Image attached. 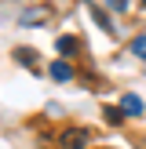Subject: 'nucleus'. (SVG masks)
I'll return each mask as SVG.
<instances>
[{
	"label": "nucleus",
	"mask_w": 146,
	"mask_h": 149,
	"mask_svg": "<svg viewBox=\"0 0 146 149\" xmlns=\"http://www.w3.org/2000/svg\"><path fill=\"white\" fill-rule=\"evenodd\" d=\"M131 55H139V58H146V33H142V36H135V40H131Z\"/></svg>",
	"instance_id": "obj_7"
},
{
	"label": "nucleus",
	"mask_w": 146,
	"mask_h": 149,
	"mask_svg": "<svg viewBox=\"0 0 146 149\" xmlns=\"http://www.w3.org/2000/svg\"><path fill=\"white\" fill-rule=\"evenodd\" d=\"M91 15H95V22H99V26H102V29H113V26H110V18H106V15H102V11H99V7H91Z\"/></svg>",
	"instance_id": "obj_9"
},
{
	"label": "nucleus",
	"mask_w": 146,
	"mask_h": 149,
	"mask_svg": "<svg viewBox=\"0 0 146 149\" xmlns=\"http://www.w3.org/2000/svg\"><path fill=\"white\" fill-rule=\"evenodd\" d=\"M48 18V7H29V11H22V26H33V22H44Z\"/></svg>",
	"instance_id": "obj_3"
},
{
	"label": "nucleus",
	"mask_w": 146,
	"mask_h": 149,
	"mask_svg": "<svg viewBox=\"0 0 146 149\" xmlns=\"http://www.w3.org/2000/svg\"><path fill=\"white\" fill-rule=\"evenodd\" d=\"M51 77H55V80H69V77H73V69H69L66 62H55V65H51Z\"/></svg>",
	"instance_id": "obj_4"
},
{
	"label": "nucleus",
	"mask_w": 146,
	"mask_h": 149,
	"mask_svg": "<svg viewBox=\"0 0 146 149\" xmlns=\"http://www.w3.org/2000/svg\"><path fill=\"white\" fill-rule=\"evenodd\" d=\"M102 113H106V124H121V120H124V109H121V106H106Z\"/></svg>",
	"instance_id": "obj_5"
},
{
	"label": "nucleus",
	"mask_w": 146,
	"mask_h": 149,
	"mask_svg": "<svg viewBox=\"0 0 146 149\" xmlns=\"http://www.w3.org/2000/svg\"><path fill=\"white\" fill-rule=\"evenodd\" d=\"M62 146H66V149H84V146H88V131H80V127L62 131Z\"/></svg>",
	"instance_id": "obj_1"
},
{
	"label": "nucleus",
	"mask_w": 146,
	"mask_h": 149,
	"mask_svg": "<svg viewBox=\"0 0 146 149\" xmlns=\"http://www.w3.org/2000/svg\"><path fill=\"white\" fill-rule=\"evenodd\" d=\"M18 62H26V65H33V62H36V51H29V47H22V51H18Z\"/></svg>",
	"instance_id": "obj_8"
},
{
	"label": "nucleus",
	"mask_w": 146,
	"mask_h": 149,
	"mask_svg": "<svg viewBox=\"0 0 146 149\" xmlns=\"http://www.w3.org/2000/svg\"><path fill=\"white\" fill-rule=\"evenodd\" d=\"M121 109H124V116L142 113V98H139V95H124V98H121Z\"/></svg>",
	"instance_id": "obj_2"
},
{
	"label": "nucleus",
	"mask_w": 146,
	"mask_h": 149,
	"mask_svg": "<svg viewBox=\"0 0 146 149\" xmlns=\"http://www.w3.org/2000/svg\"><path fill=\"white\" fill-rule=\"evenodd\" d=\"M58 51H62V55H69V51H77V40H73V36H58V44H55Z\"/></svg>",
	"instance_id": "obj_6"
},
{
	"label": "nucleus",
	"mask_w": 146,
	"mask_h": 149,
	"mask_svg": "<svg viewBox=\"0 0 146 149\" xmlns=\"http://www.w3.org/2000/svg\"><path fill=\"white\" fill-rule=\"evenodd\" d=\"M142 7H146V0H142Z\"/></svg>",
	"instance_id": "obj_11"
},
{
	"label": "nucleus",
	"mask_w": 146,
	"mask_h": 149,
	"mask_svg": "<svg viewBox=\"0 0 146 149\" xmlns=\"http://www.w3.org/2000/svg\"><path fill=\"white\" fill-rule=\"evenodd\" d=\"M110 7H113V11H124V7H128V0H110Z\"/></svg>",
	"instance_id": "obj_10"
}]
</instances>
